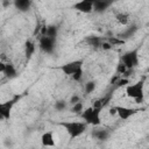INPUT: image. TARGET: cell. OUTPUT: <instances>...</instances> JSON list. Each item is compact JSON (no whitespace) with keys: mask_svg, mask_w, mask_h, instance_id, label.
<instances>
[{"mask_svg":"<svg viewBox=\"0 0 149 149\" xmlns=\"http://www.w3.org/2000/svg\"><path fill=\"white\" fill-rule=\"evenodd\" d=\"M57 125L66 130L70 139L79 137L87 130L88 127V125L85 121H59L57 122Z\"/></svg>","mask_w":149,"mask_h":149,"instance_id":"cell-1","label":"cell"},{"mask_svg":"<svg viewBox=\"0 0 149 149\" xmlns=\"http://www.w3.org/2000/svg\"><path fill=\"white\" fill-rule=\"evenodd\" d=\"M126 95L133 99L136 104H142L144 101V79H141L134 84L127 85Z\"/></svg>","mask_w":149,"mask_h":149,"instance_id":"cell-2","label":"cell"},{"mask_svg":"<svg viewBox=\"0 0 149 149\" xmlns=\"http://www.w3.org/2000/svg\"><path fill=\"white\" fill-rule=\"evenodd\" d=\"M101 108L95 107V106H90L87 108H84V111L80 114V118L83 119V121H85L88 126L95 127V126H100L101 125Z\"/></svg>","mask_w":149,"mask_h":149,"instance_id":"cell-3","label":"cell"},{"mask_svg":"<svg viewBox=\"0 0 149 149\" xmlns=\"http://www.w3.org/2000/svg\"><path fill=\"white\" fill-rule=\"evenodd\" d=\"M140 49L141 47H136L134 49H130L126 52H123L121 55V58H120V62H122L127 69H135L137 65H139V61H140Z\"/></svg>","mask_w":149,"mask_h":149,"instance_id":"cell-4","label":"cell"},{"mask_svg":"<svg viewBox=\"0 0 149 149\" xmlns=\"http://www.w3.org/2000/svg\"><path fill=\"white\" fill-rule=\"evenodd\" d=\"M83 65H84V59H74V61H71V62H68V63H64V64L59 65L57 69L61 70L64 74L71 77L77 71L83 69Z\"/></svg>","mask_w":149,"mask_h":149,"instance_id":"cell-5","label":"cell"},{"mask_svg":"<svg viewBox=\"0 0 149 149\" xmlns=\"http://www.w3.org/2000/svg\"><path fill=\"white\" fill-rule=\"evenodd\" d=\"M38 48L42 52H44L47 55L54 54V51L56 49V38L49 37L47 35H41L40 40H38Z\"/></svg>","mask_w":149,"mask_h":149,"instance_id":"cell-6","label":"cell"},{"mask_svg":"<svg viewBox=\"0 0 149 149\" xmlns=\"http://www.w3.org/2000/svg\"><path fill=\"white\" fill-rule=\"evenodd\" d=\"M94 2L95 0H79L76 3H73L72 8L79 13L83 14H90L93 12V7H94Z\"/></svg>","mask_w":149,"mask_h":149,"instance_id":"cell-7","label":"cell"},{"mask_svg":"<svg viewBox=\"0 0 149 149\" xmlns=\"http://www.w3.org/2000/svg\"><path fill=\"white\" fill-rule=\"evenodd\" d=\"M92 137L97 141H106L111 137L112 135V132L108 129V128H105V127H100V126H95L93 127L92 129V133H91Z\"/></svg>","mask_w":149,"mask_h":149,"instance_id":"cell-8","label":"cell"},{"mask_svg":"<svg viewBox=\"0 0 149 149\" xmlns=\"http://www.w3.org/2000/svg\"><path fill=\"white\" fill-rule=\"evenodd\" d=\"M116 108V115L121 120H128L129 118L134 116L140 112L139 108H133V107H126V106H115Z\"/></svg>","mask_w":149,"mask_h":149,"instance_id":"cell-9","label":"cell"},{"mask_svg":"<svg viewBox=\"0 0 149 149\" xmlns=\"http://www.w3.org/2000/svg\"><path fill=\"white\" fill-rule=\"evenodd\" d=\"M16 100H17V97L14 98V99H12V100H8L6 102L0 104V116H1L2 120H9L12 108L15 105V101Z\"/></svg>","mask_w":149,"mask_h":149,"instance_id":"cell-10","label":"cell"},{"mask_svg":"<svg viewBox=\"0 0 149 149\" xmlns=\"http://www.w3.org/2000/svg\"><path fill=\"white\" fill-rule=\"evenodd\" d=\"M115 1L116 0H95L94 7H93V12L97 13V14H102L106 10H108Z\"/></svg>","mask_w":149,"mask_h":149,"instance_id":"cell-11","label":"cell"},{"mask_svg":"<svg viewBox=\"0 0 149 149\" xmlns=\"http://www.w3.org/2000/svg\"><path fill=\"white\" fill-rule=\"evenodd\" d=\"M139 30V26L135 24V23H132V24H127V28H125L121 33L118 34V37H120L121 40L123 41H127L129 40L130 37H133Z\"/></svg>","mask_w":149,"mask_h":149,"instance_id":"cell-12","label":"cell"},{"mask_svg":"<svg viewBox=\"0 0 149 149\" xmlns=\"http://www.w3.org/2000/svg\"><path fill=\"white\" fill-rule=\"evenodd\" d=\"M104 38L100 37V36H97V35H91V36H87L85 38V43L91 47L92 49L97 50V49H101L102 47V43H104Z\"/></svg>","mask_w":149,"mask_h":149,"instance_id":"cell-13","label":"cell"},{"mask_svg":"<svg viewBox=\"0 0 149 149\" xmlns=\"http://www.w3.org/2000/svg\"><path fill=\"white\" fill-rule=\"evenodd\" d=\"M13 5L20 13H27L33 6V0H13Z\"/></svg>","mask_w":149,"mask_h":149,"instance_id":"cell-14","label":"cell"},{"mask_svg":"<svg viewBox=\"0 0 149 149\" xmlns=\"http://www.w3.org/2000/svg\"><path fill=\"white\" fill-rule=\"evenodd\" d=\"M2 73L8 78V79H13L17 76V71H16V68L13 63L8 62V63H5V68L2 70Z\"/></svg>","mask_w":149,"mask_h":149,"instance_id":"cell-15","label":"cell"},{"mask_svg":"<svg viewBox=\"0 0 149 149\" xmlns=\"http://www.w3.org/2000/svg\"><path fill=\"white\" fill-rule=\"evenodd\" d=\"M41 143L43 147H54L56 144L52 132H45L41 136Z\"/></svg>","mask_w":149,"mask_h":149,"instance_id":"cell-16","label":"cell"},{"mask_svg":"<svg viewBox=\"0 0 149 149\" xmlns=\"http://www.w3.org/2000/svg\"><path fill=\"white\" fill-rule=\"evenodd\" d=\"M35 50H36V44H35V42L31 41V40H27L26 43H24V56H26V58H27V59H30L31 56L34 55Z\"/></svg>","mask_w":149,"mask_h":149,"instance_id":"cell-17","label":"cell"},{"mask_svg":"<svg viewBox=\"0 0 149 149\" xmlns=\"http://www.w3.org/2000/svg\"><path fill=\"white\" fill-rule=\"evenodd\" d=\"M112 97H113V93H112V92H108V93H107V94H105L104 97H101V98L97 99V100L93 102V106L99 107V108H101V109H102L106 105H108V102L111 101Z\"/></svg>","mask_w":149,"mask_h":149,"instance_id":"cell-18","label":"cell"},{"mask_svg":"<svg viewBox=\"0 0 149 149\" xmlns=\"http://www.w3.org/2000/svg\"><path fill=\"white\" fill-rule=\"evenodd\" d=\"M115 19H116V21H118L120 24H122V26L129 24V15H128L127 13L119 12V13L115 14Z\"/></svg>","mask_w":149,"mask_h":149,"instance_id":"cell-19","label":"cell"},{"mask_svg":"<svg viewBox=\"0 0 149 149\" xmlns=\"http://www.w3.org/2000/svg\"><path fill=\"white\" fill-rule=\"evenodd\" d=\"M44 35H47L49 37H52V38H57V36H58V27L55 26V24L47 26Z\"/></svg>","mask_w":149,"mask_h":149,"instance_id":"cell-20","label":"cell"},{"mask_svg":"<svg viewBox=\"0 0 149 149\" xmlns=\"http://www.w3.org/2000/svg\"><path fill=\"white\" fill-rule=\"evenodd\" d=\"M95 88H97V81L95 80H88L84 85V92H85V94L93 93L95 91Z\"/></svg>","mask_w":149,"mask_h":149,"instance_id":"cell-21","label":"cell"},{"mask_svg":"<svg viewBox=\"0 0 149 149\" xmlns=\"http://www.w3.org/2000/svg\"><path fill=\"white\" fill-rule=\"evenodd\" d=\"M68 104H69V102H66L65 100L61 99V100H57V101L55 102L54 107H55V109H56L57 112H63V111H65V109L68 108Z\"/></svg>","mask_w":149,"mask_h":149,"instance_id":"cell-22","label":"cell"},{"mask_svg":"<svg viewBox=\"0 0 149 149\" xmlns=\"http://www.w3.org/2000/svg\"><path fill=\"white\" fill-rule=\"evenodd\" d=\"M70 111L72 113H74V114H81V112L84 111V104L81 102V100L76 102V104H73V105H71V109Z\"/></svg>","mask_w":149,"mask_h":149,"instance_id":"cell-23","label":"cell"},{"mask_svg":"<svg viewBox=\"0 0 149 149\" xmlns=\"http://www.w3.org/2000/svg\"><path fill=\"white\" fill-rule=\"evenodd\" d=\"M107 41L112 44V47H118V45H122V44H125V43H126V41L121 40V38H120V37H118V36L108 37V38H107Z\"/></svg>","mask_w":149,"mask_h":149,"instance_id":"cell-24","label":"cell"},{"mask_svg":"<svg viewBox=\"0 0 149 149\" xmlns=\"http://www.w3.org/2000/svg\"><path fill=\"white\" fill-rule=\"evenodd\" d=\"M83 76H84V71H83V69H80L79 71H77L74 74H72L71 76V79L72 80H74V81H80L81 80V78H83Z\"/></svg>","mask_w":149,"mask_h":149,"instance_id":"cell-25","label":"cell"},{"mask_svg":"<svg viewBox=\"0 0 149 149\" xmlns=\"http://www.w3.org/2000/svg\"><path fill=\"white\" fill-rule=\"evenodd\" d=\"M127 70H128V69L126 68V65H125L122 62H120V63L118 64V66H116V73H118V74H121V76H122V74H125V72H126Z\"/></svg>","mask_w":149,"mask_h":149,"instance_id":"cell-26","label":"cell"},{"mask_svg":"<svg viewBox=\"0 0 149 149\" xmlns=\"http://www.w3.org/2000/svg\"><path fill=\"white\" fill-rule=\"evenodd\" d=\"M78 101H80V97H79L78 94H73V95L70 98L69 104H70V105H73V104H76V102H78Z\"/></svg>","mask_w":149,"mask_h":149,"instance_id":"cell-27","label":"cell"},{"mask_svg":"<svg viewBox=\"0 0 149 149\" xmlns=\"http://www.w3.org/2000/svg\"><path fill=\"white\" fill-rule=\"evenodd\" d=\"M109 114H111V115H116V108H115V107L109 108Z\"/></svg>","mask_w":149,"mask_h":149,"instance_id":"cell-28","label":"cell"},{"mask_svg":"<svg viewBox=\"0 0 149 149\" xmlns=\"http://www.w3.org/2000/svg\"><path fill=\"white\" fill-rule=\"evenodd\" d=\"M9 3H10V1L9 0H2V6L6 8V7H8L9 6Z\"/></svg>","mask_w":149,"mask_h":149,"instance_id":"cell-29","label":"cell"}]
</instances>
